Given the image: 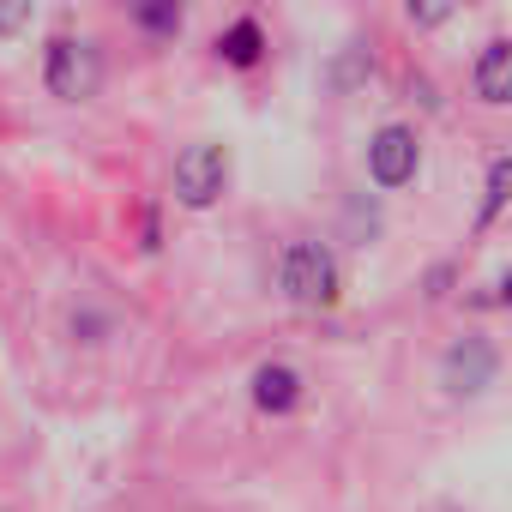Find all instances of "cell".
Segmentation results:
<instances>
[{"mask_svg":"<svg viewBox=\"0 0 512 512\" xmlns=\"http://www.w3.org/2000/svg\"><path fill=\"white\" fill-rule=\"evenodd\" d=\"M494 374H500V350H494L482 332H464V338L440 356V386H446L452 398H482V392L494 386Z\"/></svg>","mask_w":512,"mask_h":512,"instance_id":"obj_4","label":"cell"},{"mask_svg":"<svg viewBox=\"0 0 512 512\" xmlns=\"http://www.w3.org/2000/svg\"><path fill=\"white\" fill-rule=\"evenodd\" d=\"M31 25V7H0V31H25Z\"/></svg>","mask_w":512,"mask_h":512,"instance_id":"obj_11","label":"cell"},{"mask_svg":"<svg viewBox=\"0 0 512 512\" xmlns=\"http://www.w3.org/2000/svg\"><path fill=\"white\" fill-rule=\"evenodd\" d=\"M476 97L494 103V109L512 97V43H506V37L482 43V55H476Z\"/></svg>","mask_w":512,"mask_h":512,"instance_id":"obj_7","label":"cell"},{"mask_svg":"<svg viewBox=\"0 0 512 512\" xmlns=\"http://www.w3.org/2000/svg\"><path fill=\"white\" fill-rule=\"evenodd\" d=\"M278 284L296 308H332L338 302V260L326 241H290L284 247V266H278Z\"/></svg>","mask_w":512,"mask_h":512,"instance_id":"obj_1","label":"cell"},{"mask_svg":"<svg viewBox=\"0 0 512 512\" xmlns=\"http://www.w3.org/2000/svg\"><path fill=\"white\" fill-rule=\"evenodd\" d=\"M446 19V7H410V25H440Z\"/></svg>","mask_w":512,"mask_h":512,"instance_id":"obj_12","label":"cell"},{"mask_svg":"<svg viewBox=\"0 0 512 512\" xmlns=\"http://www.w3.org/2000/svg\"><path fill=\"white\" fill-rule=\"evenodd\" d=\"M43 79H49V91H55L61 103L97 97V85H103V55H97V43H85V37H55V43H49V61H43Z\"/></svg>","mask_w":512,"mask_h":512,"instance_id":"obj_2","label":"cell"},{"mask_svg":"<svg viewBox=\"0 0 512 512\" xmlns=\"http://www.w3.org/2000/svg\"><path fill=\"white\" fill-rule=\"evenodd\" d=\"M139 25H145V31L175 37V31H181V7H139Z\"/></svg>","mask_w":512,"mask_h":512,"instance_id":"obj_10","label":"cell"},{"mask_svg":"<svg viewBox=\"0 0 512 512\" xmlns=\"http://www.w3.org/2000/svg\"><path fill=\"white\" fill-rule=\"evenodd\" d=\"M506 187H512V157H494L488 163V187H482V211H476V229H488L506 205Z\"/></svg>","mask_w":512,"mask_h":512,"instance_id":"obj_9","label":"cell"},{"mask_svg":"<svg viewBox=\"0 0 512 512\" xmlns=\"http://www.w3.org/2000/svg\"><path fill=\"white\" fill-rule=\"evenodd\" d=\"M223 187H229V151H223V145H187V151L175 157V199H181L187 211L217 205Z\"/></svg>","mask_w":512,"mask_h":512,"instance_id":"obj_3","label":"cell"},{"mask_svg":"<svg viewBox=\"0 0 512 512\" xmlns=\"http://www.w3.org/2000/svg\"><path fill=\"white\" fill-rule=\"evenodd\" d=\"M253 404H260L266 416H290L302 404V374L290 362H260L253 368Z\"/></svg>","mask_w":512,"mask_h":512,"instance_id":"obj_6","label":"cell"},{"mask_svg":"<svg viewBox=\"0 0 512 512\" xmlns=\"http://www.w3.org/2000/svg\"><path fill=\"white\" fill-rule=\"evenodd\" d=\"M217 55H223L229 67H253V61L266 55V31L253 25V19H235V25L217 37Z\"/></svg>","mask_w":512,"mask_h":512,"instance_id":"obj_8","label":"cell"},{"mask_svg":"<svg viewBox=\"0 0 512 512\" xmlns=\"http://www.w3.org/2000/svg\"><path fill=\"white\" fill-rule=\"evenodd\" d=\"M416 169H422V145H416L410 127L392 121V127H380L368 139V175H374V187H410Z\"/></svg>","mask_w":512,"mask_h":512,"instance_id":"obj_5","label":"cell"}]
</instances>
